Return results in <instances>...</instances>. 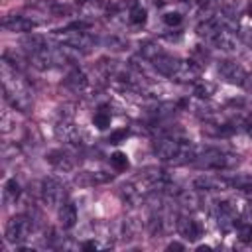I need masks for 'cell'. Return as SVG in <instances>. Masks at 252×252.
<instances>
[{
	"label": "cell",
	"mask_w": 252,
	"mask_h": 252,
	"mask_svg": "<svg viewBox=\"0 0 252 252\" xmlns=\"http://www.w3.org/2000/svg\"><path fill=\"white\" fill-rule=\"evenodd\" d=\"M152 61H154V67L161 75H165V77H169L173 81L189 83V81H195L199 77V67L193 61H181V59H175V57L165 55V53L158 55Z\"/></svg>",
	"instance_id": "1"
},
{
	"label": "cell",
	"mask_w": 252,
	"mask_h": 252,
	"mask_svg": "<svg viewBox=\"0 0 252 252\" xmlns=\"http://www.w3.org/2000/svg\"><path fill=\"white\" fill-rule=\"evenodd\" d=\"M2 77H4V94L10 100V104L22 112H26L32 106V94L26 87V83L16 75V71L8 69V63L4 61L2 67Z\"/></svg>",
	"instance_id": "2"
},
{
	"label": "cell",
	"mask_w": 252,
	"mask_h": 252,
	"mask_svg": "<svg viewBox=\"0 0 252 252\" xmlns=\"http://www.w3.org/2000/svg\"><path fill=\"white\" fill-rule=\"evenodd\" d=\"M154 154L159 158V159H195V152H193V146L187 144V142H181V140H175V138H159L156 144H154Z\"/></svg>",
	"instance_id": "3"
},
{
	"label": "cell",
	"mask_w": 252,
	"mask_h": 252,
	"mask_svg": "<svg viewBox=\"0 0 252 252\" xmlns=\"http://www.w3.org/2000/svg\"><path fill=\"white\" fill-rule=\"evenodd\" d=\"M195 163L205 169H220V167H228L230 163H234V158L219 150H205L201 156L195 158Z\"/></svg>",
	"instance_id": "4"
},
{
	"label": "cell",
	"mask_w": 252,
	"mask_h": 252,
	"mask_svg": "<svg viewBox=\"0 0 252 252\" xmlns=\"http://www.w3.org/2000/svg\"><path fill=\"white\" fill-rule=\"evenodd\" d=\"M30 230H32V222L28 217H24V215L12 217L6 224V240L8 242H24L28 238Z\"/></svg>",
	"instance_id": "5"
},
{
	"label": "cell",
	"mask_w": 252,
	"mask_h": 252,
	"mask_svg": "<svg viewBox=\"0 0 252 252\" xmlns=\"http://www.w3.org/2000/svg\"><path fill=\"white\" fill-rule=\"evenodd\" d=\"M219 75L226 83H232V85H244L246 79H248L246 71L234 61H220L219 63Z\"/></svg>",
	"instance_id": "6"
},
{
	"label": "cell",
	"mask_w": 252,
	"mask_h": 252,
	"mask_svg": "<svg viewBox=\"0 0 252 252\" xmlns=\"http://www.w3.org/2000/svg\"><path fill=\"white\" fill-rule=\"evenodd\" d=\"M41 197L49 207H57V205H61V201L65 197V187L55 179H45L43 189H41Z\"/></svg>",
	"instance_id": "7"
},
{
	"label": "cell",
	"mask_w": 252,
	"mask_h": 252,
	"mask_svg": "<svg viewBox=\"0 0 252 252\" xmlns=\"http://www.w3.org/2000/svg\"><path fill=\"white\" fill-rule=\"evenodd\" d=\"M217 224L222 230H230L236 224V211L230 207V203H219V207H217Z\"/></svg>",
	"instance_id": "8"
},
{
	"label": "cell",
	"mask_w": 252,
	"mask_h": 252,
	"mask_svg": "<svg viewBox=\"0 0 252 252\" xmlns=\"http://www.w3.org/2000/svg\"><path fill=\"white\" fill-rule=\"evenodd\" d=\"M195 189L199 191H220V189H226L230 183L228 179H220V177H211V175H201L193 181Z\"/></svg>",
	"instance_id": "9"
},
{
	"label": "cell",
	"mask_w": 252,
	"mask_h": 252,
	"mask_svg": "<svg viewBox=\"0 0 252 252\" xmlns=\"http://www.w3.org/2000/svg\"><path fill=\"white\" fill-rule=\"evenodd\" d=\"M211 41H213L219 49H224V51H232V49L236 47V35H234V32H232L230 28H222L220 32H217V33L211 37Z\"/></svg>",
	"instance_id": "10"
},
{
	"label": "cell",
	"mask_w": 252,
	"mask_h": 252,
	"mask_svg": "<svg viewBox=\"0 0 252 252\" xmlns=\"http://www.w3.org/2000/svg\"><path fill=\"white\" fill-rule=\"evenodd\" d=\"M2 28L6 32H30L35 28V22L24 18V16H8L4 22H2Z\"/></svg>",
	"instance_id": "11"
},
{
	"label": "cell",
	"mask_w": 252,
	"mask_h": 252,
	"mask_svg": "<svg viewBox=\"0 0 252 252\" xmlns=\"http://www.w3.org/2000/svg\"><path fill=\"white\" fill-rule=\"evenodd\" d=\"M177 230H179L181 236L187 238V240H197V238L201 236V226H199V222L193 220V219H187V217H181V219H179Z\"/></svg>",
	"instance_id": "12"
},
{
	"label": "cell",
	"mask_w": 252,
	"mask_h": 252,
	"mask_svg": "<svg viewBox=\"0 0 252 252\" xmlns=\"http://www.w3.org/2000/svg\"><path fill=\"white\" fill-rule=\"evenodd\" d=\"M59 222L63 228H71L77 222V207L73 203H65L59 207Z\"/></svg>",
	"instance_id": "13"
},
{
	"label": "cell",
	"mask_w": 252,
	"mask_h": 252,
	"mask_svg": "<svg viewBox=\"0 0 252 252\" xmlns=\"http://www.w3.org/2000/svg\"><path fill=\"white\" fill-rule=\"evenodd\" d=\"M55 134L63 142H77V130L71 122H59L57 128H55Z\"/></svg>",
	"instance_id": "14"
},
{
	"label": "cell",
	"mask_w": 252,
	"mask_h": 252,
	"mask_svg": "<svg viewBox=\"0 0 252 252\" xmlns=\"http://www.w3.org/2000/svg\"><path fill=\"white\" fill-rule=\"evenodd\" d=\"M65 85L69 87V89H73V91H83L85 87H87V77H85V73L83 71H73L67 79H65Z\"/></svg>",
	"instance_id": "15"
},
{
	"label": "cell",
	"mask_w": 252,
	"mask_h": 252,
	"mask_svg": "<svg viewBox=\"0 0 252 252\" xmlns=\"http://www.w3.org/2000/svg\"><path fill=\"white\" fill-rule=\"evenodd\" d=\"M20 197V183L16 179H8L4 185V199L6 201H16Z\"/></svg>",
	"instance_id": "16"
},
{
	"label": "cell",
	"mask_w": 252,
	"mask_h": 252,
	"mask_svg": "<svg viewBox=\"0 0 252 252\" xmlns=\"http://www.w3.org/2000/svg\"><path fill=\"white\" fill-rule=\"evenodd\" d=\"M110 120H112V116H110V112H106L104 108L98 110V112L93 116V124H94L98 130H106V128L110 126Z\"/></svg>",
	"instance_id": "17"
},
{
	"label": "cell",
	"mask_w": 252,
	"mask_h": 252,
	"mask_svg": "<svg viewBox=\"0 0 252 252\" xmlns=\"http://www.w3.org/2000/svg\"><path fill=\"white\" fill-rule=\"evenodd\" d=\"M47 159H49L51 163H55L57 167H63V169H71V165H73V163H71V159H69L63 152H51Z\"/></svg>",
	"instance_id": "18"
},
{
	"label": "cell",
	"mask_w": 252,
	"mask_h": 252,
	"mask_svg": "<svg viewBox=\"0 0 252 252\" xmlns=\"http://www.w3.org/2000/svg\"><path fill=\"white\" fill-rule=\"evenodd\" d=\"M213 93H215V85L209 83V81H201V83L195 85V94H197L199 98H207V96H211Z\"/></svg>",
	"instance_id": "19"
},
{
	"label": "cell",
	"mask_w": 252,
	"mask_h": 252,
	"mask_svg": "<svg viewBox=\"0 0 252 252\" xmlns=\"http://www.w3.org/2000/svg\"><path fill=\"white\" fill-rule=\"evenodd\" d=\"M146 18H148V12H146V8H142V6H132V10H130V22L132 24H144L146 22Z\"/></svg>",
	"instance_id": "20"
},
{
	"label": "cell",
	"mask_w": 252,
	"mask_h": 252,
	"mask_svg": "<svg viewBox=\"0 0 252 252\" xmlns=\"http://www.w3.org/2000/svg\"><path fill=\"white\" fill-rule=\"evenodd\" d=\"M110 163H112L114 169L124 171V169L128 167V158H126V154H122V152H114V154L110 156Z\"/></svg>",
	"instance_id": "21"
},
{
	"label": "cell",
	"mask_w": 252,
	"mask_h": 252,
	"mask_svg": "<svg viewBox=\"0 0 252 252\" xmlns=\"http://www.w3.org/2000/svg\"><path fill=\"white\" fill-rule=\"evenodd\" d=\"M163 51L159 49V45H156V43H146L144 47H142V55L144 57H148V59H156L158 55H161Z\"/></svg>",
	"instance_id": "22"
},
{
	"label": "cell",
	"mask_w": 252,
	"mask_h": 252,
	"mask_svg": "<svg viewBox=\"0 0 252 252\" xmlns=\"http://www.w3.org/2000/svg\"><path fill=\"white\" fill-rule=\"evenodd\" d=\"M238 238L242 240V242H252V224L250 222H246V224H242L240 228H238Z\"/></svg>",
	"instance_id": "23"
},
{
	"label": "cell",
	"mask_w": 252,
	"mask_h": 252,
	"mask_svg": "<svg viewBox=\"0 0 252 252\" xmlns=\"http://www.w3.org/2000/svg\"><path fill=\"white\" fill-rule=\"evenodd\" d=\"M181 14L179 12H165L163 14V22L167 24V26H179L181 24Z\"/></svg>",
	"instance_id": "24"
},
{
	"label": "cell",
	"mask_w": 252,
	"mask_h": 252,
	"mask_svg": "<svg viewBox=\"0 0 252 252\" xmlns=\"http://www.w3.org/2000/svg\"><path fill=\"white\" fill-rule=\"evenodd\" d=\"M128 136V128H122V130H116L110 134V144H120L124 138Z\"/></svg>",
	"instance_id": "25"
},
{
	"label": "cell",
	"mask_w": 252,
	"mask_h": 252,
	"mask_svg": "<svg viewBox=\"0 0 252 252\" xmlns=\"http://www.w3.org/2000/svg\"><path fill=\"white\" fill-rule=\"evenodd\" d=\"M98 246H96V242L94 240H89V242H85L83 244V250H96Z\"/></svg>",
	"instance_id": "26"
},
{
	"label": "cell",
	"mask_w": 252,
	"mask_h": 252,
	"mask_svg": "<svg viewBox=\"0 0 252 252\" xmlns=\"http://www.w3.org/2000/svg\"><path fill=\"white\" fill-rule=\"evenodd\" d=\"M167 250H183V244H179V242H171V244H167Z\"/></svg>",
	"instance_id": "27"
},
{
	"label": "cell",
	"mask_w": 252,
	"mask_h": 252,
	"mask_svg": "<svg viewBox=\"0 0 252 252\" xmlns=\"http://www.w3.org/2000/svg\"><path fill=\"white\" fill-rule=\"evenodd\" d=\"M246 220H248V222L252 224V203H250V205L246 207Z\"/></svg>",
	"instance_id": "28"
},
{
	"label": "cell",
	"mask_w": 252,
	"mask_h": 252,
	"mask_svg": "<svg viewBox=\"0 0 252 252\" xmlns=\"http://www.w3.org/2000/svg\"><path fill=\"white\" fill-rule=\"evenodd\" d=\"M246 130H248V132H250V134H252V118H250V120H248V122H246Z\"/></svg>",
	"instance_id": "29"
},
{
	"label": "cell",
	"mask_w": 252,
	"mask_h": 252,
	"mask_svg": "<svg viewBox=\"0 0 252 252\" xmlns=\"http://www.w3.org/2000/svg\"><path fill=\"white\" fill-rule=\"evenodd\" d=\"M75 2H77V4H87L89 0H75Z\"/></svg>",
	"instance_id": "30"
}]
</instances>
